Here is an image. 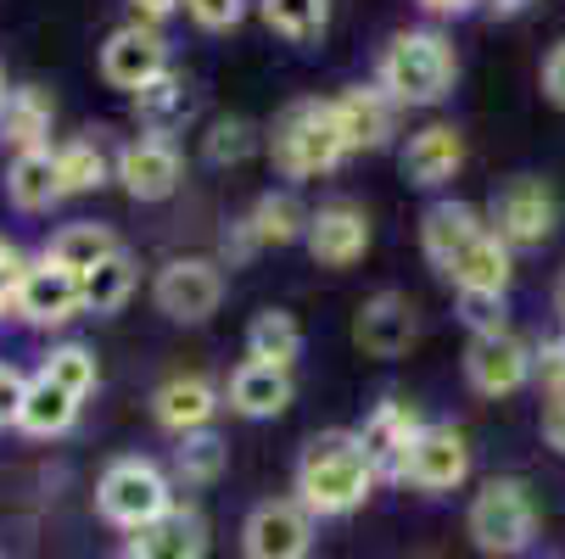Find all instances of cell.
Instances as JSON below:
<instances>
[{
	"instance_id": "5bb4252c",
	"label": "cell",
	"mask_w": 565,
	"mask_h": 559,
	"mask_svg": "<svg viewBox=\"0 0 565 559\" xmlns=\"http://www.w3.org/2000/svg\"><path fill=\"white\" fill-rule=\"evenodd\" d=\"M163 73H174V67H169V40L157 34V29L124 23V29L107 34V45H102V78H107L113 90L140 96L151 78H163Z\"/></svg>"
},
{
	"instance_id": "8fae6325",
	"label": "cell",
	"mask_w": 565,
	"mask_h": 559,
	"mask_svg": "<svg viewBox=\"0 0 565 559\" xmlns=\"http://www.w3.org/2000/svg\"><path fill=\"white\" fill-rule=\"evenodd\" d=\"M241 553L247 559H308L313 553V515L297 498H264L241 520Z\"/></svg>"
},
{
	"instance_id": "e575fe53",
	"label": "cell",
	"mask_w": 565,
	"mask_h": 559,
	"mask_svg": "<svg viewBox=\"0 0 565 559\" xmlns=\"http://www.w3.org/2000/svg\"><path fill=\"white\" fill-rule=\"evenodd\" d=\"M253 146H258V129H253L247 118H224V123H213L207 140H202V151H207V163H213V169L253 157Z\"/></svg>"
},
{
	"instance_id": "d590c367",
	"label": "cell",
	"mask_w": 565,
	"mask_h": 559,
	"mask_svg": "<svg viewBox=\"0 0 565 559\" xmlns=\"http://www.w3.org/2000/svg\"><path fill=\"white\" fill-rule=\"evenodd\" d=\"M532 380L554 397H565V336H548L543 347H532Z\"/></svg>"
},
{
	"instance_id": "ee69618b",
	"label": "cell",
	"mask_w": 565,
	"mask_h": 559,
	"mask_svg": "<svg viewBox=\"0 0 565 559\" xmlns=\"http://www.w3.org/2000/svg\"><path fill=\"white\" fill-rule=\"evenodd\" d=\"M420 7H426L431 18H465V12L476 7V0H420Z\"/></svg>"
},
{
	"instance_id": "83f0119b",
	"label": "cell",
	"mask_w": 565,
	"mask_h": 559,
	"mask_svg": "<svg viewBox=\"0 0 565 559\" xmlns=\"http://www.w3.org/2000/svg\"><path fill=\"white\" fill-rule=\"evenodd\" d=\"M247 358L275 364V369H291L302 358V325H297L286 308H264L253 325H247Z\"/></svg>"
},
{
	"instance_id": "277c9868",
	"label": "cell",
	"mask_w": 565,
	"mask_h": 559,
	"mask_svg": "<svg viewBox=\"0 0 565 559\" xmlns=\"http://www.w3.org/2000/svg\"><path fill=\"white\" fill-rule=\"evenodd\" d=\"M269 151H275V169L286 180H319L348 163V140H342V123H337V107L331 101H291L280 118H275V135H269Z\"/></svg>"
},
{
	"instance_id": "d6a6232c",
	"label": "cell",
	"mask_w": 565,
	"mask_h": 559,
	"mask_svg": "<svg viewBox=\"0 0 565 559\" xmlns=\"http://www.w3.org/2000/svg\"><path fill=\"white\" fill-rule=\"evenodd\" d=\"M224 459H230L224 437L196 431V437H180V448H174V475H180L185 487H213L218 475H224Z\"/></svg>"
},
{
	"instance_id": "f1b7e54d",
	"label": "cell",
	"mask_w": 565,
	"mask_h": 559,
	"mask_svg": "<svg viewBox=\"0 0 565 559\" xmlns=\"http://www.w3.org/2000/svg\"><path fill=\"white\" fill-rule=\"evenodd\" d=\"M73 420H78V397L62 391V386H51L45 375H34L29 380V397H23V415H18V431H29V437H62Z\"/></svg>"
},
{
	"instance_id": "7a4b0ae2",
	"label": "cell",
	"mask_w": 565,
	"mask_h": 559,
	"mask_svg": "<svg viewBox=\"0 0 565 559\" xmlns=\"http://www.w3.org/2000/svg\"><path fill=\"white\" fill-rule=\"evenodd\" d=\"M375 464L359 442V431H319L302 442L297 470H291V493L313 520H342L370 504L375 493Z\"/></svg>"
},
{
	"instance_id": "f546056e",
	"label": "cell",
	"mask_w": 565,
	"mask_h": 559,
	"mask_svg": "<svg viewBox=\"0 0 565 559\" xmlns=\"http://www.w3.org/2000/svg\"><path fill=\"white\" fill-rule=\"evenodd\" d=\"M56 180H62V196H85V191L113 180V157L102 151V140H62L56 146Z\"/></svg>"
},
{
	"instance_id": "30bf717a",
	"label": "cell",
	"mask_w": 565,
	"mask_h": 559,
	"mask_svg": "<svg viewBox=\"0 0 565 559\" xmlns=\"http://www.w3.org/2000/svg\"><path fill=\"white\" fill-rule=\"evenodd\" d=\"M151 302L163 308L174 325H202V319H213L218 302H224V269L213 258H174V264L157 269Z\"/></svg>"
},
{
	"instance_id": "4316f807",
	"label": "cell",
	"mask_w": 565,
	"mask_h": 559,
	"mask_svg": "<svg viewBox=\"0 0 565 559\" xmlns=\"http://www.w3.org/2000/svg\"><path fill=\"white\" fill-rule=\"evenodd\" d=\"M191 112H196V101H191V90H185V78H180V73L151 78V85L135 96V118H140V129H146V135H163V140H169Z\"/></svg>"
},
{
	"instance_id": "ffe728a7",
	"label": "cell",
	"mask_w": 565,
	"mask_h": 559,
	"mask_svg": "<svg viewBox=\"0 0 565 559\" xmlns=\"http://www.w3.org/2000/svg\"><path fill=\"white\" fill-rule=\"evenodd\" d=\"M18 313L29 325H67L73 313H85V297H78V275H67L62 264H51L45 252L23 269L18 286Z\"/></svg>"
},
{
	"instance_id": "6da1fadb",
	"label": "cell",
	"mask_w": 565,
	"mask_h": 559,
	"mask_svg": "<svg viewBox=\"0 0 565 559\" xmlns=\"http://www.w3.org/2000/svg\"><path fill=\"white\" fill-rule=\"evenodd\" d=\"M420 247L426 264L465 297V291H488L504 297L510 291V247L499 241V229L465 202H431L420 218Z\"/></svg>"
},
{
	"instance_id": "52a82bcc",
	"label": "cell",
	"mask_w": 565,
	"mask_h": 559,
	"mask_svg": "<svg viewBox=\"0 0 565 559\" xmlns=\"http://www.w3.org/2000/svg\"><path fill=\"white\" fill-rule=\"evenodd\" d=\"M493 229H499V241L515 252V247H543L548 235H554V224H559V196H554V185L548 180H537V174H515L499 196H493V218H488Z\"/></svg>"
},
{
	"instance_id": "7402d4cb",
	"label": "cell",
	"mask_w": 565,
	"mask_h": 559,
	"mask_svg": "<svg viewBox=\"0 0 565 559\" xmlns=\"http://www.w3.org/2000/svg\"><path fill=\"white\" fill-rule=\"evenodd\" d=\"M459 169H465V135L454 123H426V129L409 135V146H403V180L420 185V191L448 185Z\"/></svg>"
},
{
	"instance_id": "ac0fdd59",
	"label": "cell",
	"mask_w": 565,
	"mask_h": 559,
	"mask_svg": "<svg viewBox=\"0 0 565 559\" xmlns=\"http://www.w3.org/2000/svg\"><path fill=\"white\" fill-rule=\"evenodd\" d=\"M230 409L224 404V391L207 380V375H174L151 391V420L163 426L169 437H196L213 426V415Z\"/></svg>"
},
{
	"instance_id": "44dd1931",
	"label": "cell",
	"mask_w": 565,
	"mask_h": 559,
	"mask_svg": "<svg viewBox=\"0 0 565 559\" xmlns=\"http://www.w3.org/2000/svg\"><path fill=\"white\" fill-rule=\"evenodd\" d=\"M331 107H337L348 151H381L392 140V129H397V101L381 85H348Z\"/></svg>"
},
{
	"instance_id": "f35d334b",
	"label": "cell",
	"mask_w": 565,
	"mask_h": 559,
	"mask_svg": "<svg viewBox=\"0 0 565 559\" xmlns=\"http://www.w3.org/2000/svg\"><path fill=\"white\" fill-rule=\"evenodd\" d=\"M23 252L12 247V241H0V313L7 308H18V286H23Z\"/></svg>"
},
{
	"instance_id": "484cf974",
	"label": "cell",
	"mask_w": 565,
	"mask_h": 559,
	"mask_svg": "<svg viewBox=\"0 0 565 559\" xmlns=\"http://www.w3.org/2000/svg\"><path fill=\"white\" fill-rule=\"evenodd\" d=\"M113 252H124V247H118V235H113L107 224H62V229L51 235V247H45V258L62 264V269L78 275V280H85L96 264H107Z\"/></svg>"
},
{
	"instance_id": "74e56055",
	"label": "cell",
	"mask_w": 565,
	"mask_h": 559,
	"mask_svg": "<svg viewBox=\"0 0 565 559\" xmlns=\"http://www.w3.org/2000/svg\"><path fill=\"white\" fill-rule=\"evenodd\" d=\"M185 12H191V23H196V29L224 34V29H235V23H241L247 0H185Z\"/></svg>"
},
{
	"instance_id": "ba28073f",
	"label": "cell",
	"mask_w": 565,
	"mask_h": 559,
	"mask_svg": "<svg viewBox=\"0 0 565 559\" xmlns=\"http://www.w3.org/2000/svg\"><path fill=\"white\" fill-rule=\"evenodd\" d=\"M308 218H313V213H308L291 191H264L247 218H235V224L224 229V258H230V264H247V258L264 252V247H291V241H302V235H308Z\"/></svg>"
},
{
	"instance_id": "cb8c5ba5",
	"label": "cell",
	"mask_w": 565,
	"mask_h": 559,
	"mask_svg": "<svg viewBox=\"0 0 565 559\" xmlns=\"http://www.w3.org/2000/svg\"><path fill=\"white\" fill-rule=\"evenodd\" d=\"M51 118H56V101L40 90V85H18L0 107V140H7L18 157L23 151H45L51 146Z\"/></svg>"
},
{
	"instance_id": "9a60e30c",
	"label": "cell",
	"mask_w": 565,
	"mask_h": 559,
	"mask_svg": "<svg viewBox=\"0 0 565 559\" xmlns=\"http://www.w3.org/2000/svg\"><path fill=\"white\" fill-rule=\"evenodd\" d=\"M465 475H470V437L459 426H448V420L426 426L409 470H403V482H409L415 493H426V498H437V493L465 487Z\"/></svg>"
},
{
	"instance_id": "4fadbf2b",
	"label": "cell",
	"mask_w": 565,
	"mask_h": 559,
	"mask_svg": "<svg viewBox=\"0 0 565 559\" xmlns=\"http://www.w3.org/2000/svg\"><path fill=\"white\" fill-rule=\"evenodd\" d=\"M465 380L481 397H510L532 380V342H521L510 325L488 331V336H470L465 347Z\"/></svg>"
},
{
	"instance_id": "3957f363",
	"label": "cell",
	"mask_w": 565,
	"mask_h": 559,
	"mask_svg": "<svg viewBox=\"0 0 565 559\" xmlns=\"http://www.w3.org/2000/svg\"><path fill=\"white\" fill-rule=\"evenodd\" d=\"M454 78H459V56H454L448 34H437V29L392 34V45L381 51V67H375V85L397 107H437V101H448Z\"/></svg>"
},
{
	"instance_id": "d6986e66",
	"label": "cell",
	"mask_w": 565,
	"mask_h": 559,
	"mask_svg": "<svg viewBox=\"0 0 565 559\" xmlns=\"http://www.w3.org/2000/svg\"><path fill=\"white\" fill-rule=\"evenodd\" d=\"M202 553H207V520L191 504H174L124 537V559H202Z\"/></svg>"
},
{
	"instance_id": "8992f818",
	"label": "cell",
	"mask_w": 565,
	"mask_h": 559,
	"mask_svg": "<svg viewBox=\"0 0 565 559\" xmlns=\"http://www.w3.org/2000/svg\"><path fill=\"white\" fill-rule=\"evenodd\" d=\"M96 509L107 526H118L124 537L140 531L146 520H157L163 509H174V487H169V475L157 470L151 459H113L102 470V482H96Z\"/></svg>"
},
{
	"instance_id": "7dc6e473",
	"label": "cell",
	"mask_w": 565,
	"mask_h": 559,
	"mask_svg": "<svg viewBox=\"0 0 565 559\" xmlns=\"http://www.w3.org/2000/svg\"><path fill=\"white\" fill-rule=\"evenodd\" d=\"M7 96H12V85H7V67H0V107H7Z\"/></svg>"
},
{
	"instance_id": "bcb514c9",
	"label": "cell",
	"mask_w": 565,
	"mask_h": 559,
	"mask_svg": "<svg viewBox=\"0 0 565 559\" xmlns=\"http://www.w3.org/2000/svg\"><path fill=\"white\" fill-rule=\"evenodd\" d=\"M554 313L565 319V275H559V286H554Z\"/></svg>"
},
{
	"instance_id": "5b68a950",
	"label": "cell",
	"mask_w": 565,
	"mask_h": 559,
	"mask_svg": "<svg viewBox=\"0 0 565 559\" xmlns=\"http://www.w3.org/2000/svg\"><path fill=\"white\" fill-rule=\"evenodd\" d=\"M465 531H470V542L488 553V559H521L537 542L532 487L521 482V475H493V482L470 498Z\"/></svg>"
},
{
	"instance_id": "b9f144b4",
	"label": "cell",
	"mask_w": 565,
	"mask_h": 559,
	"mask_svg": "<svg viewBox=\"0 0 565 559\" xmlns=\"http://www.w3.org/2000/svg\"><path fill=\"white\" fill-rule=\"evenodd\" d=\"M180 7H185V0H129V12H135L140 29H163Z\"/></svg>"
},
{
	"instance_id": "8d00e7d4",
	"label": "cell",
	"mask_w": 565,
	"mask_h": 559,
	"mask_svg": "<svg viewBox=\"0 0 565 559\" xmlns=\"http://www.w3.org/2000/svg\"><path fill=\"white\" fill-rule=\"evenodd\" d=\"M459 313H465L470 336L504 331V297H488V291H465V297H459Z\"/></svg>"
},
{
	"instance_id": "4dcf8cb0",
	"label": "cell",
	"mask_w": 565,
	"mask_h": 559,
	"mask_svg": "<svg viewBox=\"0 0 565 559\" xmlns=\"http://www.w3.org/2000/svg\"><path fill=\"white\" fill-rule=\"evenodd\" d=\"M258 12H264L269 34H280L291 45H308L331 29V0H258Z\"/></svg>"
},
{
	"instance_id": "e0dca14e",
	"label": "cell",
	"mask_w": 565,
	"mask_h": 559,
	"mask_svg": "<svg viewBox=\"0 0 565 559\" xmlns=\"http://www.w3.org/2000/svg\"><path fill=\"white\" fill-rule=\"evenodd\" d=\"M415 336H420V325H415V308H409L403 291H375L353 313V342L370 358H403L415 347Z\"/></svg>"
},
{
	"instance_id": "836d02e7",
	"label": "cell",
	"mask_w": 565,
	"mask_h": 559,
	"mask_svg": "<svg viewBox=\"0 0 565 559\" xmlns=\"http://www.w3.org/2000/svg\"><path fill=\"white\" fill-rule=\"evenodd\" d=\"M40 375L51 380V386H62V391H73L78 404L96 391V353L90 347H78V342H67V347H51V358L40 364Z\"/></svg>"
},
{
	"instance_id": "9c48e42d",
	"label": "cell",
	"mask_w": 565,
	"mask_h": 559,
	"mask_svg": "<svg viewBox=\"0 0 565 559\" xmlns=\"http://www.w3.org/2000/svg\"><path fill=\"white\" fill-rule=\"evenodd\" d=\"M420 437H426V420H420V409L409 404V397H381V404L364 415V426H359V442H364L381 482H403V470H409Z\"/></svg>"
},
{
	"instance_id": "f6af8a7d",
	"label": "cell",
	"mask_w": 565,
	"mask_h": 559,
	"mask_svg": "<svg viewBox=\"0 0 565 559\" xmlns=\"http://www.w3.org/2000/svg\"><path fill=\"white\" fill-rule=\"evenodd\" d=\"M488 7H493L499 18H515V12H526V7H532V0H488Z\"/></svg>"
},
{
	"instance_id": "2e32d148",
	"label": "cell",
	"mask_w": 565,
	"mask_h": 559,
	"mask_svg": "<svg viewBox=\"0 0 565 559\" xmlns=\"http://www.w3.org/2000/svg\"><path fill=\"white\" fill-rule=\"evenodd\" d=\"M308 252L313 264H326V269H348L370 252V213L359 202H326L313 218H308Z\"/></svg>"
},
{
	"instance_id": "603a6c76",
	"label": "cell",
	"mask_w": 565,
	"mask_h": 559,
	"mask_svg": "<svg viewBox=\"0 0 565 559\" xmlns=\"http://www.w3.org/2000/svg\"><path fill=\"white\" fill-rule=\"evenodd\" d=\"M224 397H230V409L241 420H275V415L291 409V369H275V364L247 358V364L230 375Z\"/></svg>"
},
{
	"instance_id": "ab89813d",
	"label": "cell",
	"mask_w": 565,
	"mask_h": 559,
	"mask_svg": "<svg viewBox=\"0 0 565 559\" xmlns=\"http://www.w3.org/2000/svg\"><path fill=\"white\" fill-rule=\"evenodd\" d=\"M23 397H29V380H23L12 364H0V426H18Z\"/></svg>"
},
{
	"instance_id": "1f68e13d",
	"label": "cell",
	"mask_w": 565,
	"mask_h": 559,
	"mask_svg": "<svg viewBox=\"0 0 565 559\" xmlns=\"http://www.w3.org/2000/svg\"><path fill=\"white\" fill-rule=\"evenodd\" d=\"M78 297H85V313H118L135 297V258L113 252L107 264H96L85 280H78Z\"/></svg>"
},
{
	"instance_id": "7c38bea8",
	"label": "cell",
	"mask_w": 565,
	"mask_h": 559,
	"mask_svg": "<svg viewBox=\"0 0 565 559\" xmlns=\"http://www.w3.org/2000/svg\"><path fill=\"white\" fill-rule=\"evenodd\" d=\"M113 180L135 196V202H169L185 180V163H180V146L163 140V135H135L118 146L113 157Z\"/></svg>"
},
{
	"instance_id": "c3c4849f",
	"label": "cell",
	"mask_w": 565,
	"mask_h": 559,
	"mask_svg": "<svg viewBox=\"0 0 565 559\" xmlns=\"http://www.w3.org/2000/svg\"><path fill=\"white\" fill-rule=\"evenodd\" d=\"M118 559H124V553H118Z\"/></svg>"
},
{
	"instance_id": "60d3db41",
	"label": "cell",
	"mask_w": 565,
	"mask_h": 559,
	"mask_svg": "<svg viewBox=\"0 0 565 559\" xmlns=\"http://www.w3.org/2000/svg\"><path fill=\"white\" fill-rule=\"evenodd\" d=\"M543 96H548L554 107H565V40L543 56Z\"/></svg>"
},
{
	"instance_id": "d4e9b609",
	"label": "cell",
	"mask_w": 565,
	"mask_h": 559,
	"mask_svg": "<svg viewBox=\"0 0 565 559\" xmlns=\"http://www.w3.org/2000/svg\"><path fill=\"white\" fill-rule=\"evenodd\" d=\"M7 196L18 213H45L51 202H62V180H56V146L45 151H23L7 169Z\"/></svg>"
},
{
	"instance_id": "7bdbcfd3",
	"label": "cell",
	"mask_w": 565,
	"mask_h": 559,
	"mask_svg": "<svg viewBox=\"0 0 565 559\" xmlns=\"http://www.w3.org/2000/svg\"><path fill=\"white\" fill-rule=\"evenodd\" d=\"M543 442L565 459V397H554V404H543Z\"/></svg>"
}]
</instances>
